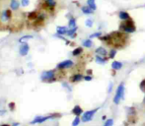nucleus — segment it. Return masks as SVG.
<instances>
[{"mask_svg":"<svg viewBox=\"0 0 145 126\" xmlns=\"http://www.w3.org/2000/svg\"><path fill=\"white\" fill-rule=\"evenodd\" d=\"M9 108L11 109V110H14V108H15V103H14V102H10Z\"/></svg>","mask_w":145,"mask_h":126,"instance_id":"34","label":"nucleus"},{"mask_svg":"<svg viewBox=\"0 0 145 126\" xmlns=\"http://www.w3.org/2000/svg\"><path fill=\"white\" fill-rule=\"evenodd\" d=\"M136 113V110L134 108H128V114L129 115H134Z\"/></svg>","mask_w":145,"mask_h":126,"instance_id":"26","label":"nucleus"},{"mask_svg":"<svg viewBox=\"0 0 145 126\" xmlns=\"http://www.w3.org/2000/svg\"><path fill=\"white\" fill-rule=\"evenodd\" d=\"M118 16H119V18L121 19V20H129V15H128V13H126V12L121 11V12H119Z\"/></svg>","mask_w":145,"mask_h":126,"instance_id":"15","label":"nucleus"},{"mask_svg":"<svg viewBox=\"0 0 145 126\" xmlns=\"http://www.w3.org/2000/svg\"><path fill=\"white\" fill-rule=\"evenodd\" d=\"M116 53H117V49H112L111 51H110V58H114L115 56H116Z\"/></svg>","mask_w":145,"mask_h":126,"instance_id":"27","label":"nucleus"},{"mask_svg":"<svg viewBox=\"0 0 145 126\" xmlns=\"http://www.w3.org/2000/svg\"><path fill=\"white\" fill-rule=\"evenodd\" d=\"M96 53L105 57V55H107V50H106L105 47H102V46H101V47H98V48L96 49Z\"/></svg>","mask_w":145,"mask_h":126,"instance_id":"11","label":"nucleus"},{"mask_svg":"<svg viewBox=\"0 0 145 126\" xmlns=\"http://www.w3.org/2000/svg\"><path fill=\"white\" fill-rule=\"evenodd\" d=\"M122 67V63L118 62V61H114L112 63V68L114 70H119Z\"/></svg>","mask_w":145,"mask_h":126,"instance_id":"13","label":"nucleus"},{"mask_svg":"<svg viewBox=\"0 0 145 126\" xmlns=\"http://www.w3.org/2000/svg\"><path fill=\"white\" fill-rule=\"evenodd\" d=\"M101 35H102V33H101V32H98V33H95V34L91 35V36H90V38H92V37H98V36H101Z\"/></svg>","mask_w":145,"mask_h":126,"instance_id":"31","label":"nucleus"},{"mask_svg":"<svg viewBox=\"0 0 145 126\" xmlns=\"http://www.w3.org/2000/svg\"><path fill=\"white\" fill-rule=\"evenodd\" d=\"M143 102L145 103V98H144V99H143Z\"/></svg>","mask_w":145,"mask_h":126,"instance_id":"39","label":"nucleus"},{"mask_svg":"<svg viewBox=\"0 0 145 126\" xmlns=\"http://www.w3.org/2000/svg\"><path fill=\"white\" fill-rule=\"evenodd\" d=\"M82 79H84V77H83L82 74H74L72 77L70 78V81L72 82V83H76V82L81 81Z\"/></svg>","mask_w":145,"mask_h":126,"instance_id":"9","label":"nucleus"},{"mask_svg":"<svg viewBox=\"0 0 145 126\" xmlns=\"http://www.w3.org/2000/svg\"><path fill=\"white\" fill-rule=\"evenodd\" d=\"M106 118H107V117H106V115H104V116L102 117V119H103V120H105V119H106Z\"/></svg>","mask_w":145,"mask_h":126,"instance_id":"37","label":"nucleus"},{"mask_svg":"<svg viewBox=\"0 0 145 126\" xmlns=\"http://www.w3.org/2000/svg\"><path fill=\"white\" fill-rule=\"evenodd\" d=\"M84 80H86V81H91V80H92V77H91V76H85V77H84Z\"/></svg>","mask_w":145,"mask_h":126,"instance_id":"35","label":"nucleus"},{"mask_svg":"<svg viewBox=\"0 0 145 126\" xmlns=\"http://www.w3.org/2000/svg\"><path fill=\"white\" fill-rule=\"evenodd\" d=\"M19 125V123H13V125L12 126H18Z\"/></svg>","mask_w":145,"mask_h":126,"instance_id":"36","label":"nucleus"},{"mask_svg":"<svg viewBox=\"0 0 145 126\" xmlns=\"http://www.w3.org/2000/svg\"><path fill=\"white\" fill-rule=\"evenodd\" d=\"M98 108H95V109H92V110H89V111H86L85 113H83L82 115V121L83 122H88V121H91L94 117V114L97 112Z\"/></svg>","mask_w":145,"mask_h":126,"instance_id":"6","label":"nucleus"},{"mask_svg":"<svg viewBox=\"0 0 145 126\" xmlns=\"http://www.w3.org/2000/svg\"><path fill=\"white\" fill-rule=\"evenodd\" d=\"M10 7H11V9L12 10H17L19 8V2L17 0H11Z\"/></svg>","mask_w":145,"mask_h":126,"instance_id":"14","label":"nucleus"},{"mask_svg":"<svg viewBox=\"0 0 145 126\" xmlns=\"http://www.w3.org/2000/svg\"><path fill=\"white\" fill-rule=\"evenodd\" d=\"M55 71H53V70L45 71V72L42 73V75H41V79H42L43 81H46V82L55 81Z\"/></svg>","mask_w":145,"mask_h":126,"instance_id":"4","label":"nucleus"},{"mask_svg":"<svg viewBox=\"0 0 145 126\" xmlns=\"http://www.w3.org/2000/svg\"><path fill=\"white\" fill-rule=\"evenodd\" d=\"M87 3H88V6L90 7L91 9H93V10L96 9V4H95V0H88V1H87Z\"/></svg>","mask_w":145,"mask_h":126,"instance_id":"18","label":"nucleus"},{"mask_svg":"<svg viewBox=\"0 0 145 126\" xmlns=\"http://www.w3.org/2000/svg\"><path fill=\"white\" fill-rule=\"evenodd\" d=\"M32 37H33L32 36H25L20 38V41H23V40H26V39H30V38H32Z\"/></svg>","mask_w":145,"mask_h":126,"instance_id":"32","label":"nucleus"},{"mask_svg":"<svg viewBox=\"0 0 145 126\" xmlns=\"http://www.w3.org/2000/svg\"><path fill=\"white\" fill-rule=\"evenodd\" d=\"M69 27L70 28H75L76 27V21H75V19H70L69 20Z\"/></svg>","mask_w":145,"mask_h":126,"instance_id":"25","label":"nucleus"},{"mask_svg":"<svg viewBox=\"0 0 145 126\" xmlns=\"http://www.w3.org/2000/svg\"><path fill=\"white\" fill-rule=\"evenodd\" d=\"M56 32H57V35H65V34H67L68 30L66 27H57Z\"/></svg>","mask_w":145,"mask_h":126,"instance_id":"12","label":"nucleus"},{"mask_svg":"<svg viewBox=\"0 0 145 126\" xmlns=\"http://www.w3.org/2000/svg\"><path fill=\"white\" fill-rule=\"evenodd\" d=\"M127 37L125 35L119 33V32H116L114 34H111L109 35V43L110 45H114L116 47H121L125 45V41H126Z\"/></svg>","mask_w":145,"mask_h":126,"instance_id":"1","label":"nucleus"},{"mask_svg":"<svg viewBox=\"0 0 145 126\" xmlns=\"http://www.w3.org/2000/svg\"><path fill=\"white\" fill-rule=\"evenodd\" d=\"M113 125H114V119H112V118L107 119L106 122H105V124H104V126H113Z\"/></svg>","mask_w":145,"mask_h":126,"instance_id":"22","label":"nucleus"},{"mask_svg":"<svg viewBox=\"0 0 145 126\" xmlns=\"http://www.w3.org/2000/svg\"><path fill=\"white\" fill-rule=\"evenodd\" d=\"M29 4H30V0H21V5H22V6L26 7Z\"/></svg>","mask_w":145,"mask_h":126,"instance_id":"28","label":"nucleus"},{"mask_svg":"<svg viewBox=\"0 0 145 126\" xmlns=\"http://www.w3.org/2000/svg\"><path fill=\"white\" fill-rule=\"evenodd\" d=\"M124 98V84L121 83L117 89V93H116V96L114 98V102L116 104H118L120 99H123Z\"/></svg>","mask_w":145,"mask_h":126,"instance_id":"2","label":"nucleus"},{"mask_svg":"<svg viewBox=\"0 0 145 126\" xmlns=\"http://www.w3.org/2000/svg\"><path fill=\"white\" fill-rule=\"evenodd\" d=\"M1 126H10V125H8V124H2Z\"/></svg>","mask_w":145,"mask_h":126,"instance_id":"38","label":"nucleus"},{"mask_svg":"<svg viewBox=\"0 0 145 126\" xmlns=\"http://www.w3.org/2000/svg\"><path fill=\"white\" fill-rule=\"evenodd\" d=\"M82 53V48L81 47H77V48H75L74 50H73L72 54L74 56H78V55H80Z\"/></svg>","mask_w":145,"mask_h":126,"instance_id":"20","label":"nucleus"},{"mask_svg":"<svg viewBox=\"0 0 145 126\" xmlns=\"http://www.w3.org/2000/svg\"><path fill=\"white\" fill-rule=\"evenodd\" d=\"M56 116H60V114H52V115H48V116H37L32 122L31 124H37V123H43L48 119H51V118H55Z\"/></svg>","mask_w":145,"mask_h":126,"instance_id":"5","label":"nucleus"},{"mask_svg":"<svg viewBox=\"0 0 145 126\" xmlns=\"http://www.w3.org/2000/svg\"><path fill=\"white\" fill-rule=\"evenodd\" d=\"M119 29H120L122 32L126 33V34H130V33H133V32L135 31V26H134L133 22L129 20L128 22L121 23V25L119 26Z\"/></svg>","mask_w":145,"mask_h":126,"instance_id":"3","label":"nucleus"},{"mask_svg":"<svg viewBox=\"0 0 145 126\" xmlns=\"http://www.w3.org/2000/svg\"><path fill=\"white\" fill-rule=\"evenodd\" d=\"M113 85H114V84H113L112 82L109 84V89H108V93H109V94L110 93H112V90H113Z\"/></svg>","mask_w":145,"mask_h":126,"instance_id":"33","label":"nucleus"},{"mask_svg":"<svg viewBox=\"0 0 145 126\" xmlns=\"http://www.w3.org/2000/svg\"><path fill=\"white\" fill-rule=\"evenodd\" d=\"M73 66V61L71 60H65V61H62L60 62L58 65H57V68L58 69H67V68H70Z\"/></svg>","mask_w":145,"mask_h":126,"instance_id":"7","label":"nucleus"},{"mask_svg":"<svg viewBox=\"0 0 145 126\" xmlns=\"http://www.w3.org/2000/svg\"><path fill=\"white\" fill-rule=\"evenodd\" d=\"M45 3L50 8H53L55 6V0H45Z\"/></svg>","mask_w":145,"mask_h":126,"instance_id":"19","label":"nucleus"},{"mask_svg":"<svg viewBox=\"0 0 145 126\" xmlns=\"http://www.w3.org/2000/svg\"><path fill=\"white\" fill-rule=\"evenodd\" d=\"M94 10L91 9L90 7H82V12L85 14H92Z\"/></svg>","mask_w":145,"mask_h":126,"instance_id":"17","label":"nucleus"},{"mask_svg":"<svg viewBox=\"0 0 145 126\" xmlns=\"http://www.w3.org/2000/svg\"><path fill=\"white\" fill-rule=\"evenodd\" d=\"M140 89H141V91L145 92V79L144 80H142L141 83H140Z\"/></svg>","mask_w":145,"mask_h":126,"instance_id":"30","label":"nucleus"},{"mask_svg":"<svg viewBox=\"0 0 145 126\" xmlns=\"http://www.w3.org/2000/svg\"><path fill=\"white\" fill-rule=\"evenodd\" d=\"M76 30H77V28L75 27V28H72L71 30H69L68 32H67V36H73V35L75 34V32H76Z\"/></svg>","mask_w":145,"mask_h":126,"instance_id":"24","label":"nucleus"},{"mask_svg":"<svg viewBox=\"0 0 145 126\" xmlns=\"http://www.w3.org/2000/svg\"><path fill=\"white\" fill-rule=\"evenodd\" d=\"M80 117L79 116H76L75 118H74V120H73L72 122V126H78L79 125V123H80Z\"/></svg>","mask_w":145,"mask_h":126,"instance_id":"21","label":"nucleus"},{"mask_svg":"<svg viewBox=\"0 0 145 126\" xmlns=\"http://www.w3.org/2000/svg\"><path fill=\"white\" fill-rule=\"evenodd\" d=\"M82 112H83V110H82V108L79 106H75L72 109V113L75 114L76 116H80L82 114Z\"/></svg>","mask_w":145,"mask_h":126,"instance_id":"10","label":"nucleus"},{"mask_svg":"<svg viewBox=\"0 0 145 126\" xmlns=\"http://www.w3.org/2000/svg\"><path fill=\"white\" fill-rule=\"evenodd\" d=\"M92 45H93V43H92L91 39H87V40H85V41L83 43V45H84L85 47H91Z\"/></svg>","mask_w":145,"mask_h":126,"instance_id":"23","label":"nucleus"},{"mask_svg":"<svg viewBox=\"0 0 145 126\" xmlns=\"http://www.w3.org/2000/svg\"><path fill=\"white\" fill-rule=\"evenodd\" d=\"M29 49H30V47H29V45L27 44H23V45L20 46V49H19V52L20 54L22 55V56H26L29 52Z\"/></svg>","mask_w":145,"mask_h":126,"instance_id":"8","label":"nucleus"},{"mask_svg":"<svg viewBox=\"0 0 145 126\" xmlns=\"http://www.w3.org/2000/svg\"><path fill=\"white\" fill-rule=\"evenodd\" d=\"M85 25H86V27L91 28L92 26H93V22H92L91 20H86V22H85Z\"/></svg>","mask_w":145,"mask_h":126,"instance_id":"29","label":"nucleus"},{"mask_svg":"<svg viewBox=\"0 0 145 126\" xmlns=\"http://www.w3.org/2000/svg\"><path fill=\"white\" fill-rule=\"evenodd\" d=\"M96 61H97V63H100V64H105L107 60L105 59V57H104V56L97 55V56H96Z\"/></svg>","mask_w":145,"mask_h":126,"instance_id":"16","label":"nucleus"}]
</instances>
